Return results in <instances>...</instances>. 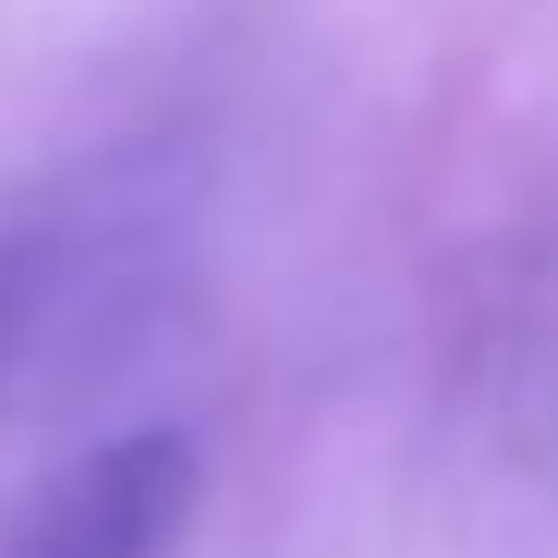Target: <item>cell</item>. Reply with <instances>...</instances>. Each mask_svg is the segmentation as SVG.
I'll list each match as a JSON object with an SVG mask.
<instances>
[{
  "label": "cell",
  "mask_w": 558,
  "mask_h": 558,
  "mask_svg": "<svg viewBox=\"0 0 558 558\" xmlns=\"http://www.w3.org/2000/svg\"><path fill=\"white\" fill-rule=\"evenodd\" d=\"M201 453L183 427H131L96 445L35 514L26 558H166L192 523Z\"/></svg>",
  "instance_id": "cell-1"
},
{
  "label": "cell",
  "mask_w": 558,
  "mask_h": 558,
  "mask_svg": "<svg viewBox=\"0 0 558 558\" xmlns=\"http://www.w3.org/2000/svg\"><path fill=\"white\" fill-rule=\"evenodd\" d=\"M9 314H17V296H9V270H0V349H9Z\"/></svg>",
  "instance_id": "cell-2"
}]
</instances>
